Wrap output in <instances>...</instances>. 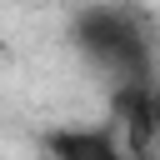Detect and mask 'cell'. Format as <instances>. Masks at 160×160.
Listing matches in <instances>:
<instances>
[{
    "mask_svg": "<svg viewBox=\"0 0 160 160\" xmlns=\"http://www.w3.org/2000/svg\"><path fill=\"white\" fill-rule=\"evenodd\" d=\"M80 50L110 75V80H145L155 75V45L145 25L135 20V5H85L75 20Z\"/></svg>",
    "mask_w": 160,
    "mask_h": 160,
    "instance_id": "obj_1",
    "label": "cell"
},
{
    "mask_svg": "<svg viewBox=\"0 0 160 160\" xmlns=\"http://www.w3.org/2000/svg\"><path fill=\"white\" fill-rule=\"evenodd\" d=\"M45 145V160H135L120 140V130L105 120V125H55L40 135Z\"/></svg>",
    "mask_w": 160,
    "mask_h": 160,
    "instance_id": "obj_2",
    "label": "cell"
},
{
    "mask_svg": "<svg viewBox=\"0 0 160 160\" xmlns=\"http://www.w3.org/2000/svg\"><path fill=\"white\" fill-rule=\"evenodd\" d=\"M120 5H145V0H120Z\"/></svg>",
    "mask_w": 160,
    "mask_h": 160,
    "instance_id": "obj_3",
    "label": "cell"
}]
</instances>
